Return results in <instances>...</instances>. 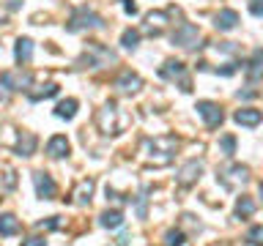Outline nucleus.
Segmentation results:
<instances>
[{"label":"nucleus","instance_id":"f257e3e1","mask_svg":"<svg viewBox=\"0 0 263 246\" xmlns=\"http://www.w3.org/2000/svg\"><path fill=\"white\" fill-rule=\"evenodd\" d=\"M178 148V137L173 134H164V137H154L145 142V151H148V159L154 164H170L173 161V153Z\"/></svg>","mask_w":263,"mask_h":246},{"label":"nucleus","instance_id":"f03ea898","mask_svg":"<svg viewBox=\"0 0 263 246\" xmlns=\"http://www.w3.org/2000/svg\"><path fill=\"white\" fill-rule=\"evenodd\" d=\"M85 28H104V19L96 11H90V8H77V11L71 14L69 25H66V30L77 33V30H85Z\"/></svg>","mask_w":263,"mask_h":246},{"label":"nucleus","instance_id":"7ed1b4c3","mask_svg":"<svg viewBox=\"0 0 263 246\" xmlns=\"http://www.w3.org/2000/svg\"><path fill=\"white\" fill-rule=\"evenodd\" d=\"M217 180L225 189H236L238 183H247V180H250V167H247V164H230V167L217 172Z\"/></svg>","mask_w":263,"mask_h":246},{"label":"nucleus","instance_id":"20e7f679","mask_svg":"<svg viewBox=\"0 0 263 246\" xmlns=\"http://www.w3.org/2000/svg\"><path fill=\"white\" fill-rule=\"evenodd\" d=\"M197 41H200V30H197V25H192V22L178 25L176 33H173V44H178V47H184V49L200 47Z\"/></svg>","mask_w":263,"mask_h":246},{"label":"nucleus","instance_id":"39448f33","mask_svg":"<svg viewBox=\"0 0 263 246\" xmlns=\"http://www.w3.org/2000/svg\"><path fill=\"white\" fill-rule=\"evenodd\" d=\"M115 115H118V110H115V104H104L102 110H99L96 115V123H99V129H102V134H118L121 126L115 123Z\"/></svg>","mask_w":263,"mask_h":246},{"label":"nucleus","instance_id":"423d86ee","mask_svg":"<svg viewBox=\"0 0 263 246\" xmlns=\"http://www.w3.org/2000/svg\"><path fill=\"white\" fill-rule=\"evenodd\" d=\"M200 175H203V161L192 159V161H186L184 167L178 170L176 180H178V186H195L197 180H200Z\"/></svg>","mask_w":263,"mask_h":246},{"label":"nucleus","instance_id":"0eeeda50","mask_svg":"<svg viewBox=\"0 0 263 246\" xmlns=\"http://www.w3.org/2000/svg\"><path fill=\"white\" fill-rule=\"evenodd\" d=\"M159 77L164 79H181V90H189V79H186V66L181 60H167L159 69Z\"/></svg>","mask_w":263,"mask_h":246},{"label":"nucleus","instance_id":"6e6552de","mask_svg":"<svg viewBox=\"0 0 263 246\" xmlns=\"http://www.w3.org/2000/svg\"><path fill=\"white\" fill-rule=\"evenodd\" d=\"M197 112H200V118L205 120V126H209V129H217L219 123L225 120L219 104H214V101H197Z\"/></svg>","mask_w":263,"mask_h":246},{"label":"nucleus","instance_id":"1a4fd4ad","mask_svg":"<svg viewBox=\"0 0 263 246\" xmlns=\"http://www.w3.org/2000/svg\"><path fill=\"white\" fill-rule=\"evenodd\" d=\"M30 82H33V77L30 74H22V71H3L0 74V85L8 90H28Z\"/></svg>","mask_w":263,"mask_h":246},{"label":"nucleus","instance_id":"9d476101","mask_svg":"<svg viewBox=\"0 0 263 246\" xmlns=\"http://www.w3.org/2000/svg\"><path fill=\"white\" fill-rule=\"evenodd\" d=\"M33 186H36V194L41 200H52L55 197V180L47 175V172H33Z\"/></svg>","mask_w":263,"mask_h":246},{"label":"nucleus","instance_id":"9b49d317","mask_svg":"<svg viewBox=\"0 0 263 246\" xmlns=\"http://www.w3.org/2000/svg\"><path fill=\"white\" fill-rule=\"evenodd\" d=\"M233 120L238 123V126H258V123L263 120V112L260 110H252V107H241V110H236Z\"/></svg>","mask_w":263,"mask_h":246},{"label":"nucleus","instance_id":"f8f14e48","mask_svg":"<svg viewBox=\"0 0 263 246\" xmlns=\"http://www.w3.org/2000/svg\"><path fill=\"white\" fill-rule=\"evenodd\" d=\"M88 63L90 66H102V63H115V52L99 47V44H88Z\"/></svg>","mask_w":263,"mask_h":246},{"label":"nucleus","instance_id":"ddd939ff","mask_svg":"<svg viewBox=\"0 0 263 246\" xmlns=\"http://www.w3.org/2000/svg\"><path fill=\"white\" fill-rule=\"evenodd\" d=\"M115 85H118L123 93H137V90L143 88V79H140V74H135V71H123Z\"/></svg>","mask_w":263,"mask_h":246},{"label":"nucleus","instance_id":"4468645a","mask_svg":"<svg viewBox=\"0 0 263 246\" xmlns=\"http://www.w3.org/2000/svg\"><path fill=\"white\" fill-rule=\"evenodd\" d=\"M214 25H217V30H233L238 25V14L233 8H222V11L214 16Z\"/></svg>","mask_w":263,"mask_h":246},{"label":"nucleus","instance_id":"2eb2a0df","mask_svg":"<svg viewBox=\"0 0 263 246\" xmlns=\"http://www.w3.org/2000/svg\"><path fill=\"white\" fill-rule=\"evenodd\" d=\"M47 156H52V159L69 156V139H66L63 134H55V137L47 142Z\"/></svg>","mask_w":263,"mask_h":246},{"label":"nucleus","instance_id":"dca6fc26","mask_svg":"<svg viewBox=\"0 0 263 246\" xmlns=\"http://www.w3.org/2000/svg\"><path fill=\"white\" fill-rule=\"evenodd\" d=\"M20 230H22V224L14 213H0V235L8 238V235H16Z\"/></svg>","mask_w":263,"mask_h":246},{"label":"nucleus","instance_id":"f3484780","mask_svg":"<svg viewBox=\"0 0 263 246\" xmlns=\"http://www.w3.org/2000/svg\"><path fill=\"white\" fill-rule=\"evenodd\" d=\"M247 77H250L252 82L263 79V49H255L252 52V60H250V66H247Z\"/></svg>","mask_w":263,"mask_h":246},{"label":"nucleus","instance_id":"a211bd4d","mask_svg":"<svg viewBox=\"0 0 263 246\" xmlns=\"http://www.w3.org/2000/svg\"><path fill=\"white\" fill-rule=\"evenodd\" d=\"M90 194H93V180L85 178V180H80L77 189H74V202H80V205H88L90 202Z\"/></svg>","mask_w":263,"mask_h":246},{"label":"nucleus","instance_id":"6ab92c4d","mask_svg":"<svg viewBox=\"0 0 263 246\" xmlns=\"http://www.w3.org/2000/svg\"><path fill=\"white\" fill-rule=\"evenodd\" d=\"M33 151H36V134L22 131L20 139H16V153L20 156H33Z\"/></svg>","mask_w":263,"mask_h":246},{"label":"nucleus","instance_id":"aec40b11","mask_svg":"<svg viewBox=\"0 0 263 246\" xmlns=\"http://www.w3.org/2000/svg\"><path fill=\"white\" fill-rule=\"evenodd\" d=\"M14 57H16V63H30V57H33V41L30 38H20V41H16Z\"/></svg>","mask_w":263,"mask_h":246},{"label":"nucleus","instance_id":"412c9836","mask_svg":"<svg viewBox=\"0 0 263 246\" xmlns=\"http://www.w3.org/2000/svg\"><path fill=\"white\" fill-rule=\"evenodd\" d=\"M164 19H167V14L164 11H156V14H148L145 16V33H151V36H159L162 28H164Z\"/></svg>","mask_w":263,"mask_h":246},{"label":"nucleus","instance_id":"4be33fe9","mask_svg":"<svg viewBox=\"0 0 263 246\" xmlns=\"http://www.w3.org/2000/svg\"><path fill=\"white\" fill-rule=\"evenodd\" d=\"M99 224L107 227V230L121 227V224H123V213H121V211H104L102 216H99Z\"/></svg>","mask_w":263,"mask_h":246},{"label":"nucleus","instance_id":"5701e85b","mask_svg":"<svg viewBox=\"0 0 263 246\" xmlns=\"http://www.w3.org/2000/svg\"><path fill=\"white\" fill-rule=\"evenodd\" d=\"M55 115H58V118L71 120L74 115H77V98H66V101H61V104L55 107Z\"/></svg>","mask_w":263,"mask_h":246},{"label":"nucleus","instance_id":"b1692460","mask_svg":"<svg viewBox=\"0 0 263 246\" xmlns=\"http://www.w3.org/2000/svg\"><path fill=\"white\" fill-rule=\"evenodd\" d=\"M252 213H255L252 197H238V202H236V219H250Z\"/></svg>","mask_w":263,"mask_h":246},{"label":"nucleus","instance_id":"393cba45","mask_svg":"<svg viewBox=\"0 0 263 246\" xmlns=\"http://www.w3.org/2000/svg\"><path fill=\"white\" fill-rule=\"evenodd\" d=\"M49 96H58V85L49 82V85L39 88V90H30V101H41V98H49Z\"/></svg>","mask_w":263,"mask_h":246},{"label":"nucleus","instance_id":"a878e982","mask_svg":"<svg viewBox=\"0 0 263 246\" xmlns=\"http://www.w3.org/2000/svg\"><path fill=\"white\" fill-rule=\"evenodd\" d=\"M184 241H186V235L181 230H167L164 233V246H184Z\"/></svg>","mask_w":263,"mask_h":246},{"label":"nucleus","instance_id":"bb28decb","mask_svg":"<svg viewBox=\"0 0 263 246\" xmlns=\"http://www.w3.org/2000/svg\"><path fill=\"white\" fill-rule=\"evenodd\" d=\"M219 151H222V156H233L236 153V137L233 134H225L219 139Z\"/></svg>","mask_w":263,"mask_h":246},{"label":"nucleus","instance_id":"cd10ccee","mask_svg":"<svg viewBox=\"0 0 263 246\" xmlns=\"http://www.w3.org/2000/svg\"><path fill=\"white\" fill-rule=\"evenodd\" d=\"M121 44L126 47V49H135V47L140 44V33H137V30H132V28H129V30H123V36H121Z\"/></svg>","mask_w":263,"mask_h":246},{"label":"nucleus","instance_id":"c85d7f7f","mask_svg":"<svg viewBox=\"0 0 263 246\" xmlns=\"http://www.w3.org/2000/svg\"><path fill=\"white\" fill-rule=\"evenodd\" d=\"M247 241L252 246H263V227H252L250 233H247Z\"/></svg>","mask_w":263,"mask_h":246},{"label":"nucleus","instance_id":"c756f323","mask_svg":"<svg viewBox=\"0 0 263 246\" xmlns=\"http://www.w3.org/2000/svg\"><path fill=\"white\" fill-rule=\"evenodd\" d=\"M250 11H252L255 16H263V0H252V3H250Z\"/></svg>","mask_w":263,"mask_h":246},{"label":"nucleus","instance_id":"7c9ffc66","mask_svg":"<svg viewBox=\"0 0 263 246\" xmlns=\"http://www.w3.org/2000/svg\"><path fill=\"white\" fill-rule=\"evenodd\" d=\"M6 186H8V189L16 186V172H14V170H6Z\"/></svg>","mask_w":263,"mask_h":246},{"label":"nucleus","instance_id":"2f4dec72","mask_svg":"<svg viewBox=\"0 0 263 246\" xmlns=\"http://www.w3.org/2000/svg\"><path fill=\"white\" fill-rule=\"evenodd\" d=\"M22 246H47L44 238H28V241H22Z\"/></svg>","mask_w":263,"mask_h":246},{"label":"nucleus","instance_id":"473e14b6","mask_svg":"<svg viewBox=\"0 0 263 246\" xmlns=\"http://www.w3.org/2000/svg\"><path fill=\"white\" fill-rule=\"evenodd\" d=\"M123 8H126V14H137V6H135V0H121Z\"/></svg>","mask_w":263,"mask_h":246},{"label":"nucleus","instance_id":"72a5a7b5","mask_svg":"<svg viewBox=\"0 0 263 246\" xmlns=\"http://www.w3.org/2000/svg\"><path fill=\"white\" fill-rule=\"evenodd\" d=\"M6 22V8H0V25Z\"/></svg>","mask_w":263,"mask_h":246},{"label":"nucleus","instance_id":"f704fd0d","mask_svg":"<svg viewBox=\"0 0 263 246\" xmlns=\"http://www.w3.org/2000/svg\"><path fill=\"white\" fill-rule=\"evenodd\" d=\"M260 197H263V180H260Z\"/></svg>","mask_w":263,"mask_h":246},{"label":"nucleus","instance_id":"c9c22d12","mask_svg":"<svg viewBox=\"0 0 263 246\" xmlns=\"http://www.w3.org/2000/svg\"><path fill=\"white\" fill-rule=\"evenodd\" d=\"M0 98H3V96H0Z\"/></svg>","mask_w":263,"mask_h":246}]
</instances>
